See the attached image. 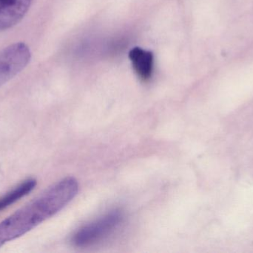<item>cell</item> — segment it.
I'll use <instances>...</instances> for the list:
<instances>
[{"label":"cell","instance_id":"6da1fadb","mask_svg":"<svg viewBox=\"0 0 253 253\" xmlns=\"http://www.w3.org/2000/svg\"><path fill=\"white\" fill-rule=\"evenodd\" d=\"M78 181L68 177L0 222V248L26 234L62 210L77 196Z\"/></svg>","mask_w":253,"mask_h":253},{"label":"cell","instance_id":"7a4b0ae2","mask_svg":"<svg viewBox=\"0 0 253 253\" xmlns=\"http://www.w3.org/2000/svg\"><path fill=\"white\" fill-rule=\"evenodd\" d=\"M123 219L124 215L121 210L111 211L77 230L73 236L71 242L79 248L97 243L111 234L122 224Z\"/></svg>","mask_w":253,"mask_h":253},{"label":"cell","instance_id":"3957f363","mask_svg":"<svg viewBox=\"0 0 253 253\" xmlns=\"http://www.w3.org/2000/svg\"><path fill=\"white\" fill-rule=\"evenodd\" d=\"M29 48L23 43L10 45L0 51V86L24 69L31 60Z\"/></svg>","mask_w":253,"mask_h":253},{"label":"cell","instance_id":"277c9868","mask_svg":"<svg viewBox=\"0 0 253 253\" xmlns=\"http://www.w3.org/2000/svg\"><path fill=\"white\" fill-rule=\"evenodd\" d=\"M32 0H0V31L19 23L31 7Z\"/></svg>","mask_w":253,"mask_h":253},{"label":"cell","instance_id":"5b68a950","mask_svg":"<svg viewBox=\"0 0 253 253\" xmlns=\"http://www.w3.org/2000/svg\"><path fill=\"white\" fill-rule=\"evenodd\" d=\"M129 57L138 77L143 81L150 80L153 74V53L141 48H134L129 51Z\"/></svg>","mask_w":253,"mask_h":253},{"label":"cell","instance_id":"8992f818","mask_svg":"<svg viewBox=\"0 0 253 253\" xmlns=\"http://www.w3.org/2000/svg\"><path fill=\"white\" fill-rule=\"evenodd\" d=\"M37 186V181L32 178L26 180L21 183L17 187L10 190L7 194L4 195L0 199V211L5 209L12 203L19 201L22 198L25 197L34 190Z\"/></svg>","mask_w":253,"mask_h":253}]
</instances>
